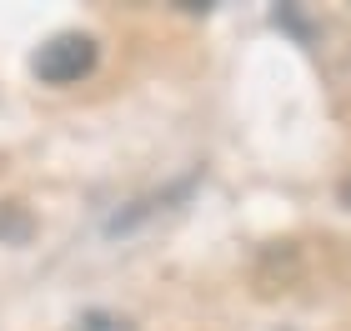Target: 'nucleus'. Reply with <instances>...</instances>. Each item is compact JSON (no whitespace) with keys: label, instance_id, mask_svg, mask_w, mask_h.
Segmentation results:
<instances>
[{"label":"nucleus","instance_id":"obj_1","mask_svg":"<svg viewBox=\"0 0 351 331\" xmlns=\"http://www.w3.org/2000/svg\"><path fill=\"white\" fill-rule=\"evenodd\" d=\"M90 66H95V40L86 30H60L30 56V75L40 86H71L81 75H90Z\"/></svg>","mask_w":351,"mask_h":331},{"label":"nucleus","instance_id":"obj_3","mask_svg":"<svg viewBox=\"0 0 351 331\" xmlns=\"http://www.w3.org/2000/svg\"><path fill=\"white\" fill-rule=\"evenodd\" d=\"M341 201H346V206H351V176L341 181Z\"/></svg>","mask_w":351,"mask_h":331},{"label":"nucleus","instance_id":"obj_2","mask_svg":"<svg viewBox=\"0 0 351 331\" xmlns=\"http://www.w3.org/2000/svg\"><path fill=\"white\" fill-rule=\"evenodd\" d=\"M81 331H125V321H116V317H101V311H90V317L81 321Z\"/></svg>","mask_w":351,"mask_h":331}]
</instances>
